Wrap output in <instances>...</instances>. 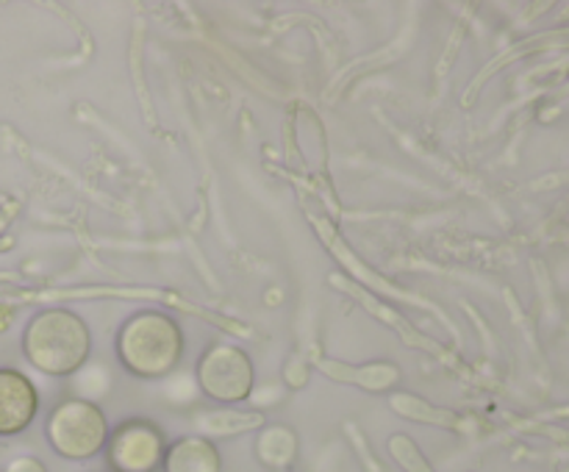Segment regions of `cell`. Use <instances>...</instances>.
Listing matches in <instances>:
<instances>
[{
    "label": "cell",
    "mask_w": 569,
    "mask_h": 472,
    "mask_svg": "<svg viewBox=\"0 0 569 472\" xmlns=\"http://www.w3.org/2000/svg\"><path fill=\"white\" fill-rule=\"evenodd\" d=\"M183 328L159 309H142L128 317L114 337V353L122 370L142 381H156L178 370L183 359Z\"/></svg>",
    "instance_id": "obj_1"
},
{
    "label": "cell",
    "mask_w": 569,
    "mask_h": 472,
    "mask_svg": "<svg viewBox=\"0 0 569 472\" xmlns=\"http://www.w3.org/2000/svg\"><path fill=\"white\" fill-rule=\"evenodd\" d=\"M20 348L33 370L50 378H67L81 370L92 355V331L81 314L53 305L28 320Z\"/></svg>",
    "instance_id": "obj_2"
},
{
    "label": "cell",
    "mask_w": 569,
    "mask_h": 472,
    "mask_svg": "<svg viewBox=\"0 0 569 472\" xmlns=\"http://www.w3.org/2000/svg\"><path fill=\"white\" fill-rule=\"evenodd\" d=\"M44 439L61 459L89 461L103 453L109 439V420L92 400L64 398L44 420Z\"/></svg>",
    "instance_id": "obj_3"
},
{
    "label": "cell",
    "mask_w": 569,
    "mask_h": 472,
    "mask_svg": "<svg viewBox=\"0 0 569 472\" xmlns=\"http://www.w3.org/2000/svg\"><path fill=\"white\" fill-rule=\"evenodd\" d=\"M198 383L206 398L217 403H244L253 394L256 370L250 355L239 344L214 342L198 361Z\"/></svg>",
    "instance_id": "obj_4"
},
{
    "label": "cell",
    "mask_w": 569,
    "mask_h": 472,
    "mask_svg": "<svg viewBox=\"0 0 569 472\" xmlns=\"http://www.w3.org/2000/svg\"><path fill=\"white\" fill-rule=\"evenodd\" d=\"M103 453L111 472H159L164 464L167 439L156 422L131 416L109 431Z\"/></svg>",
    "instance_id": "obj_5"
},
{
    "label": "cell",
    "mask_w": 569,
    "mask_h": 472,
    "mask_svg": "<svg viewBox=\"0 0 569 472\" xmlns=\"http://www.w3.org/2000/svg\"><path fill=\"white\" fill-rule=\"evenodd\" d=\"M39 414V392L31 378L14 366H0V436L28 431Z\"/></svg>",
    "instance_id": "obj_6"
},
{
    "label": "cell",
    "mask_w": 569,
    "mask_h": 472,
    "mask_svg": "<svg viewBox=\"0 0 569 472\" xmlns=\"http://www.w3.org/2000/svg\"><path fill=\"white\" fill-rule=\"evenodd\" d=\"M164 472H220V450L203 436H181L178 442L167 444Z\"/></svg>",
    "instance_id": "obj_7"
},
{
    "label": "cell",
    "mask_w": 569,
    "mask_h": 472,
    "mask_svg": "<svg viewBox=\"0 0 569 472\" xmlns=\"http://www.w3.org/2000/svg\"><path fill=\"white\" fill-rule=\"evenodd\" d=\"M0 472H48V466L39 459H33V455H17V459L6 461Z\"/></svg>",
    "instance_id": "obj_8"
}]
</instances>
